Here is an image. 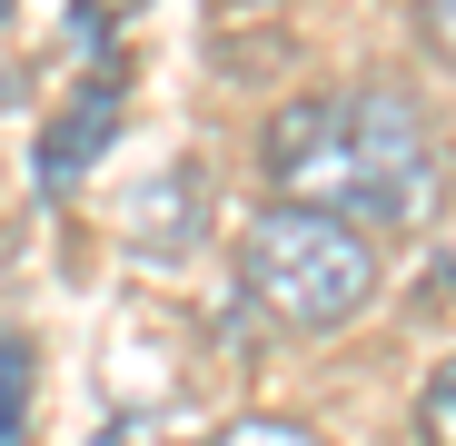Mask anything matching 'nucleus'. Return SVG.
<instances>
[{
	"mask_svg": "<svg viewBox=\"0 0 456 446\" xmlns=\"http://www.w3.org/2000/svg\"><path fill=\"white\" fill-rule=\"evenodd\" d=\"M218 446H328L318 426H297V417H228Z\"/></svg>",
	"mask_w": 456,
	"mask_h": 446,
	"instance_id": "6e6552de",
	"label": "nucleus"
},
{
	"mask_svg": "<svg viewBox=\"0 0 456 446\" xmlns=\"http://www.w3.org/2000/svg\"><path fill=\"white\" fill-rule=\"evenodd\" d=\"M90 446H189V436H169L159 417H110V426H100Z\"/></svg>",
	"mask_w": 456,
	"mask_h": 446,
	"instance_id": "9d476101",
	"label": "nucleus"
},
{
	"mask_svg": "<svg viewBox=\"0 0 456 446\" xmlns=\"http://www.w3.org/2000/svg\"><path fill=\"white\" fill-rule=\"evenodd\" d=\"M20 426H30V337L0 328V446H20Z\"/></svg>",
	"mask_w": 456,
	"mask_h": 446,
	"instance_id": "423d86ee",
	"label": "nucleus"
},
{
	"mask_svg": "<svg viewBox=\"0 0 456 446\" xmlns=\"http://www.w3.org/2000/svg\"><path fill=\"white\" fill-rule=\"evenodd\" d=\"M239 278L248 297L297 328V337H338L367 297H377V239H357L347 218H318V208H258L239 229Z\"/></svg>",
	"mask_w": 456,
	"mask_h": 446,
	"instance_id": "f257e3e1",
	"label": "nucleus"
},
{
	"mask_svg": "<svg viewBox=\"0 0 456 446\" xmlns=\"http://www.w3.org/2000/svg\"><path fill=\"white\" fill-rule=\"evenodd\" d=\"M149 0H90V30H119V20H139Z\"/></svg>",
	"mask_w": 456,
	"mask_h": 446,
	"instance_id": "9b49d317",
	"label": "nucleus"
},
{
	"mask_svg": "<svg viewBox=\"0 0 456 446\" xmlns=\"http://www.w3.org/2000/svg\"><path fill=\"white\" fill-rule=\"evenodd\" d=\"M417 40H427V50L456 69V0H417Z\"/></svg>",
	"mask_w": 456,
	"mask_h": 446,
	"instance_id": "1a4fd4ad",
	"label": "nucleus"
},
{
	"mask_svg": "<svg viewBox=\"0 0 456 446\" xmlns=\"http://www.w3.org/2000/svg\"><path fill=\"white\" fill-rule=\"evenodd\" d=\"M417 436H427V446H456V357L427 367V387H417Z\"/></svg>",
	"mask_w": 456,
	"mask_h": 446,
	"instance_id": "0eeeda50",
	"label": "nucleus"
},
{
	"mask_svg": "<svg viewBox=\"0 0 456 446\" xmlns=\"http://www.w3.org/2000/svg\"><path fill=\"white\" fill-rule=\"evenodd\" d=\"M119 139V69L100 60L90 69V90L69 100L60 119H50V149H40V189H69V179H90V159Z\"/></svg>",
	"mask_w": 456,
	"mask_h": 446,
	"instance_id": "20e7f679",
	"label": "nucleus"
},
{
	"mask_svg": "<svg viewBox=\"0 0 456 446\" xmlns=\"http://www.w3.org/2000/svg\"><path fill=\"white\" fill-rule=\"evenodd\" d=\"M189 218H199V179L189 169H159L139 189V208H129V239L139 248H189Z\"/></svg>",
	"mask_w": 456,
	"mask_h": 446,
	"instance_id": "39448f33",
	"label": "nucleus"
},
{
	"mask_svg": "<svg viewBox=\"0 0 456 446\" xmlns=\"http://www.w3.org/2000/svg\"><path fill=\"white\" fill-rule=\"evenodd\" d=\"M0 11H11V0H0Z\"/></svg>",
	"mask_w": 456,
	"mask_h": 446,
	"instance_id": "f8f14e48",
	"label": "nucleus"
},
{
	"mask_svg": "<svg viewBox=\"0 0 456 446\" xmlns=\"http://www.w3.org/2000/svg\"><path fill=\"white\" fill-rule=\"evenodd\" d=\"M347 149H357V179H367V239H397L436 208L446 159H436V129L407 90H347Z\"/></svg>",
	"mask_w": 456,
	"mask_h": 446,
	"instance_id": "f03ea898",
	"label": "nucleus"
},
{
	"mask_svg": "<svg viewBox=\"0 0 456 446\" xmlns=\"http://www.w3.org/2000/svg\"><path fill=\"white\" fill-rule=\"evenodd\" d=\"M258 169H268V199L278 208H318V218H347L367 239V179H357V149H347V100L338 90H308L288 100L258 139Z\"/></svg>",
	"mask_w": 456,
	"mask_h": 446,
	"instance_id": "7ed1b4c3",
	"label": "nucleus"
}]
</instances>
